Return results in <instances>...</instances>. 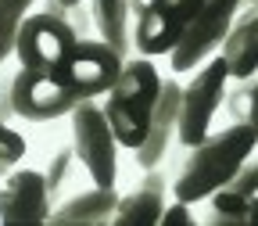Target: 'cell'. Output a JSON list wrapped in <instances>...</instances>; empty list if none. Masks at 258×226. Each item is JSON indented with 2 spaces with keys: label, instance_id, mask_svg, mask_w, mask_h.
Segmentation results:
<instances>
[{
  "label": "cell",
  "instance_id": "obj_1",
  "mask_svg": "<svg viewBox=\"0 0 258 226\" xmlns=\"http://www.w3.org/2000/svg\"><path fill=\"white\" fill-rule=\"evenodd\" d=\"M254 129L247 122H230L222 133H208L201 144H194L190 158L183 161V169L176 176V198L179 201H201L219 187H226L237 173V165L254 154Z\"/></svg>",
  "mask_w": 258,
  "mask_h": 226
},
{
  "label": "cell",
  "instance_id": "obj_2",
  "mask_svg": "<svg viewBox=\"0 0 258 226\" xmlns=\"http://www.w3.org/2000/svg\"><path fill=\"white\" fill-rule=\"evenodd\" d=\"M158 93H161V76L154 69V61H147V58L122 61L118 79L111 83V90L104 97V115L122 147H140V140L147 137Z\"/></svg>",
  "mask_w": 258,
  "mask_h": 226
},
{
  "label": "cell",
  "instance_id": "obj_3",
  "mask_svg": "<svg viewBox=\"0 0 258 226\" xmlns=\"http://www.w3.org/2000/svg\"><path fill=\"white\" fill-rule=\"evenodd\" d=\"M72 147L76 158L97 187H115L118 180V140L115 129L104 115V104H97V97L79 101L72 108Z\"/></svg>",
  "mask_w": 258,
  "mask_h": 226
},
{
  "label": "cell",
  "instance_id": "obj_4",
  "mask_svg": "<svg viewBox=\"0 0 258 226\" xmlns=\"http://www.w3.org/2000/svg\"><path fill=\"white\" fill-rule=\"evenodd\" d=\"M226 83H230V72H226V61L222 58H208L194 79L179 90V129H176V140L183 147H194L208 137L212 119L222 108V97H226Z\"/></svg>",
  "mask_w": 258,
  "mask_h": 226
},
{
  "label": "cell",
  "instance_id": "obj_5",
  "mask_svg": "<svg viewBox=\"0 0 258 226\" xmlns=\"http://www.w3.org/2000/svg\"><path fill=\"white\" fill-rule=\"evenodd\" d=\"M240 8H244L240 0H205L201 11L194 15V22L186 25V32L169 50L172 72H190V69H198V65H205L222 47V40H226V32H230Z\"/></svg>",
  "mask_w": 258,
  "mask_h": 226
},
{
  "label": "cell",
  "instance_id": "obj_6",
  "mask_svg": "<svg viewBox=\"0 0 258 226\" xmlns=\"http://www.w3.org/2000/svg\"><path fill=\"white\" fill-rule=\"evenodd\" d=\"M118 69H122V58L104 40H79L72 54L54 69V76L79 101H90V97H101L111 90V83L118 79Z\"/></svg>",
  "mask_w": 258,
  "mask_h": 226
},
{
  "label": "cell",
  "instance_id": "obj_7",
  "mask_svg": "<svg viewBox=\"0 0 258 226\" xmlns=\"http://www.w3.org/2000/svg\"><path fill=\"white\" fill-rule=\"evenodd\" d=\"M79 43V36L72 32L69 22H61L47 11L40 15H25L22 29H18V43H15V54L25 69H36V72H54L57 65L72 54V47Z\"/></svg>",
  "mask_w": 258,
  "mask_h": 226
},
{
  "label": "cell",
  "instance_id": "obj_8",
  "mask_svg": "<svg viewBox=\"0 0 258 226\" xmlns=\"http://www.w3.org/2000/svg\"><path fill=\"white\" fill-rule=\"evenodd\" d=\"M11 101H15L18 119L50 122V119H61V115H72L79 97L54 72H36V69H25L22 65L15 72V83H11Z\"/></svg>",
  "mask_w": 258,
  "mask_h": 226
},
{
  "label": "cell",
  "instance_id": "obj_9",
  "mask_svg": "<svg viewBox=\"0 0 258 226\" xmlns=\"http://www.w3.org/2000/svg\"><path fill=\"white\" fill-rule=\"evenodd\" d=\"M201 4L205 0H151L133 25V47L144 58L169 54L194 22V15L201 11Z\"/></svg>",
  "mask_w": 258,
  "mask_h": 226
},
{
  "label": "cell",
  "instance_id": "obj_10",
  "mask_svg": "<svg viewBox=\"0 0 258 226\" xmlns=\"http://www.w3.org/2000/svg\"><path fill=\"white\" fill-rule=\"evenodd\" d=\"M50 194L47 180L36 169H11L0 187V222L25 226V222H47L50 219Z\"/></svg>",
  "mask_w": 258,
  "mask_h": 226
},
{
  "label": "cell",
  "instance_id": "obj_11",
  "mask_svg": "<svg viewBox=\"0 0 258 226\" xmlns=\"http://www.w3.org/2000/svg\"><path fill=\"white\" fill-rule=\"evenodd\" d=\"M179 83L176 79H161V93H158V104L147 126V137L140 140V147H133L137 154V165L140 169H158L161 158L169 154L172 140H176V129H179Z\"/></svg>",
  "mask_w": 258,
  "mask_h": 226
},
{
  "label": "cell",
  "instance_id": "obj_12",
  "mask_svg": "<svg viewBox=\"0 0 258 226\" xmlns=\"http://www.w3.org/2000/svg\"><path fill=\"white\" fill-rule=\"evenodd\" d=\"M219 50H222L219 58L226 61L230 79H247L258 72V4H247L237 11Z\"/></svg>",
  "mask_w": 258,
  "mask_h": 226
},
{
  "label": "cell",
  "instance_id": "obj_13",
  "mask_svg": "<svg viewBox=\"0 0 258 226\" xmlns=\"http://www.w3.org/2000/svg\"><path fill=\"white\" fill-rule=\"evenodd\" d=\"M147 176L140 180L137 190H129L125 198H118L115 208V226H154L161 222V212H165V194H169V180L158 169H144Z\"/></svg>",
  "mask_w": 258,
  "mask_h": 226
},
{
  "label": "cell",
  "instance_id": "obj_14",
  "mask_svg": "<svg viewBox=\"0 0 258 226\" xmlns=\"http://www.w3.org/2000/svg\"><path fill=\"white\" fill-rule=\"evenodd\" d=\"M115 208H118V190L115 187H90L76 198L61 201L50 208V219L47 222H64V226H108L115 219Z\"/></svg>",
  "mask_w": 258,
  "mask_h": 226
},
{
  "label": "cell",
  "instance_id": "obj_15",
  "mask_svg": "<svg viewBox=\"0 0 258 226\" xmlns=\"http://www.w3.org/2000/svg\"><path fill=\"white\" fill-rule=\"evenodd\" d=\"M90 15L97 40H104L122 61L133 58V29H129V4L125 0H90Z\"/></svg>",
  "mask_w": 258,
  "mask_h": 226
},
{
  "label": "cell",
  "instance_id": "obj_16",
  "mask_svg": "<svg viewBox=\"0 0 258 226\" xmlns=\"http://www.w3.org/2000/svg\"><path fill=\"white\" fill-rule=\"evenodd\" d=\"M208 198V226H258V194H237L219 187Z\"/></svg>",
  "mask_w": 258,
  "mask_h": 226
},
{
  "label": "cell",
  "instance_id": "obj_17",
  "mask_svg": "<svg viewBox=\"0 0 258 226\" xmlns=\"http://www.w3.org/2000/svg\"><path fill=\"white\" fill-rule=\"evenodd\" d=\"M29 11H32V0H0V69L15 54L18 29H22Z\"/></svg>",
  "mask_w": 258,
  "mask_h": 226
},
{
  "label": "cell",
  "instance_id": "obj_18",
  "mask_svg": "<svg viewBox=\"0 0 258 226\" xmlns=\"http://www.w3.org/2000/svg\"><path fill=\"white\" fill-rule=\"evenodd\" d=\"M251 86H254V76L247 79H230L226 83V97H222V108L233 122H247V108H251Z\"/></svg>",
  "mask_w": 258,
  "mask_h": 226
},
{
  "label": "cell",
  "instance_id": "obj_19",
  "mask_svg": "<svg viewBox=\"0 0 258 226\" xmlns=\"http://www.w3.org/2000/svg\"><path fill=\"white\" fill-rule=\"evenodd\" d=\"M72 161H79V158H76V147H61V151L50 158L47 173H43V180H47V194H50V201H54V205H57V194H61V187L69 183Z\"/></svg>",
  "mask_w": 258,
  "mask_h": 226
},
{
  "label": "cell",
  "instance_id": "obj_20",
  "mask_svg": "<svg viewBox=\"0 0 258 226\" xmlns=\"http://www.w3.org/2000/svg\"><path fill=\"white\" fill-rule=\"evenodd\" d=\"M25 158V140L18 129H11L4 119H0V180H4L18 161Z\"/></svg>",
  "mask_w": 258,
  "mask_h": 226
},
{
  "label": "cell",
  "instance_id": "obj_21",
  "mask_svg": "<svg viewBox=\"0 0 258 226\" xmlns=\"http://www.w3.org/2000/svg\"><path fill=\"white\" fill-rule=\"evenodd\" d=\"M226 190H237V194H258V158H254V154H247L240 165H237V173L226 180Z\"/></svg>",
  "mask_w": 258,
  "mask_h": 226
},
{
  "label": "cell",
  "instance_id": "obj_22",
  "mask_svg": "<svg viewBox=\"0 0 258 226\" xmlns=\"http://www.w3.org/2000/svg\"><path fill=\"white\" fill-rule=\"evenodd\" d=\"M61 22H69L72 25V32H76V36L79 40H93V15H90V8L86 4H69V8H64V18Z\"/></svg>",
  "mask_w": 258,
  "mask_h": 226
},
{
  "label": "cell",
  "instance_id": "obj_23",
  "mask_svg": "<svg viewBox=\"0 0 258 226\" xmlns=\"http://www.w3.org/2000/svg\"><path fill=\"white\" fill-rule=\"evenodd\" d=\"M161 222H165V226H194V222H198V215L190 212V201H179V198H176V205H165Z\"/></svg>",
  "mask_w": 258,
  "mask_h": 226
},
{
  "label": "cell",
  "instance_id": "obj_24",
  "mask_svg": "<svg viewBox=\"0 0 258 226\" xmlns=\"http://www.w3.org/2000/svg\"><path fill=\"white\" fill-rule=\"evenodd\" d=\"M11 83H15V76H4L0 72V119H18L15 115V101H11Z\"/></svg>",
  "mask_w": 258,
  "mask_h": 226
},
{
  "label": "cell",
  "instance_id": "obj_25",
  "mask_svg": "<svg viewBox=\"0 0 258 226\" xmlns=\"http://www.w3.org/2000/svg\"><path fill=\"white\" fill-rule=\"evenodd\" d=\"M247 126L254 129V144H258V72H254V86H251V108H247Z\"/></svg>",
  "mask_w": 258,
  "mask_h": 226
},
{
  "label": "cell",
  "instance_id": "obj_26",
  "mask_svg": "<svg viewBox=\"0 0 258 226\" xmlns=\"http://www.w3.org/2000/svg\"><path fill=\"white\" fill-rule=\"evenodd\" d=\"M125 4H129V15H133V18H140V15H144V8L151 4V0H125Z\"/></svg>",
  "mask_w": 258,
  "mask_h": 226
},
{
  "label": "cell",
  "instance_id": "obj_27",
  "mask_svg": "<svg viewBox=\"0 0 258 226\" xmlns=\"http://www.w3.org/2000/svg\"><path fill=\"white\" fill-rule=\"evenodd\" d=\"M240 4H244V8H247V4H258V0H240Z\"/></svg>",
  "mask_w": 258,
  "mask_h": 226
},
{
  "label": "cell",
  "instance_id": "obj_28",
  "mask_svg": "<svg viewBox=\"0 0 258 226\" xmlns=\"http://www.w3.org/2000/svg\"><path fill=\"white\" fill-rule=\"evenodd\" d=\"M64 4H83V0H64Z\"/></svg>",
  "mask_w": 258,
  "mask_h": 226
}]
</instances>
